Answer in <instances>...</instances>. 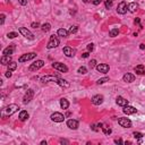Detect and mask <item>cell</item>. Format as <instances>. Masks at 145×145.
<instances>
[{"label":"cell","instance_id":"obj_31","mask_svg":"<svg viewBox=\"0 0 145 145\" xmlns=\"http://www.w3.org/2000/svg\"><path fill=\"white\" fill-rule=\"evenodd\" d=\"M112 5H113V0H106V8L107 9L111 8Z\"/></svg>","mask_w":145,"mask_h":145},{"label":"cell","instance_id":"obj_50","mask_svg":"<svg viewBox=\"0 0 145 145\" xmlns=\"http://www.w3.org/2000/svg\"><path fill=\"white\" fill-rule=\"evenodd\" d=\"M41 144H42V145H47V142H45V141H42V142H41Z\"/></svg>","mask_w":145,"mask_h":145},{"label":"cell","instance_id":"obj_9","mask_svg":"<svg viewBox=\"0 0 145 145\" xmlns=\"http://www.w3.org/2000/svg\"><path fill=\"white\" fill-rule=\"evenodd\" d=\"M33 96H34V91L33 90H27V92L25 93V95H24V98H23V103H28L33 99Z\"/></svg>","mask_w":145,"mask_h":145},{"label":"cell","instance_id":"obj_40","mask_svg":"<svg viewBox=\"0 0 145 145\" xmlns=\"http://www.w3.org/2000/svg\"><path fill=\"white\" fill-rule=\"evenodd\" d=\"M93 50V43H90V44H87V51L90 52Z\"/></svg>","mask_w":145,"mask_h":145},{"label":"cell","instance_id":"obj_43","mask_svg":"<svg viewBox=\"0 0 145 145\" xmlns=\"http://www.w3.org/2000/svg\"><path fill=\"white\" fill-rule=\"evenodd\" d=\"M59 142H60V144H69V142L67 139H64V138H61Z\"/></svg>","mask_w":145,"mask_h":145},{"label":"cell","instance_id":"obj_28","mask_svg":"<svg viewBox=\"0 0 145 145\" xmlns=\"http://www.w3.org/2000/svg\"><path fill=\"white\" fill-rule=\"evenodd\" d=\"M17 68V62H15V61H11L10 64L8 65V70H15V69Z\"/></svg>","mask_w":145,"mask_h":145},{"label":"cell","instance_id":"obj_25","mask_svg":"<svg viewBox=\"0 0 145 145\" xmlns=\"http://www.w3.org/2000/svg\"><path fill=\"white\" fill-rule=\"evenodd\" d=\"M27 118H28V113H27V111L23 110V111L19 112V120H21V121H25Z\"/></svg>","mask_w":145,"mask_h":145},{"label":"cell","instance_id":"obj_47","mask_svg":"<svg viewBox=\"0 0 145 145\" xmlns=\"http://www.w3.org/2000/svg\"><path fill=\"white\" fill-rule=\"evenodd\" d=\"M89 56H90L89 52H84V53L82 55V57H83V58H89Z\"/></svg>","mask_w":145,"mask_h":145},{"label":"cell","instance_id":"obj_22","mask_svg":"<svg viewBox=\"0 0 145 145\" xmlns=\"http://www.w3.org/2000/svg\"><path fill=\"white\" fill-rule=\"evenodd\" d=\"M135 72H136V74H138V75H145V68L143 65H138V66H136L135 67Z\"/></svg>","mask_w":145,"mask_h":145},{"label":"cell","instance_id":"obj_15","mask_svg":"<svg viewBox=\"0 0 145 145\" xmlns=\"http://www.w3.org/2000/svg\"><path fill=\"white\" fill-rule=\"evenodd\" d=\"M123 111L126 115H134V113L137 112V109L134 107H130V106H126V107H124V110Z\"/></svg>","mask_w":145,"mask_h":145},{"label":"cell","instance_id":"obj_37","mask_svg":"<svg viewBox=\"0 0 145 145\" xmlns=\"http://www.w3.org/2000/svg\"><path fill=\"white\" fill-rule=\"evenodd\" d=\"M95 66H96V60H95V59H92V60L90 61V67H91V68H94Z\"/></svg>","mask_w":145,"mask_h":145},{"label":"cell","instance_id":"obj_29","mask_svg":"<svg viewBox=\"0 0 145 145\" xmlns=\"http://www.w3.org/2000/svg\"><path fill=\"white\" fill-rule=\"evenodd\" d=\"M118 34H119V30H118V28H113V30L110 31V36H112V38L117 36Z\"/></svg>","mask_w":145,"mask_h":145},{"label":"cell","instance_id":"obj_30","mask_svg":"<svg viewBox=\"0 0 145 145\" xmlns=\"http://www.w3.org/2000/svg\"><path fill=\"white\" fill-rule=\"evenodd\" d=\"M106 82H109V77H103V78H100L96 83H98L99 85H101V84H104Z\"/></svg>","mask_w":145,"mask_h":145},{"label":"cell","instance_id":"obj_46","mask_svg":"<svg viewBox=\"0 0 145 145\" xmlns=\"http://www.w3.org/2000/svg\"><path fill=\"white\" fill-rule=\"evenodd\" d=\"M134 23H135V24H137V25H139V24H141V19H139V18H135Z\"/></svg>","mask_w":145,"mask_h":145},{"label":"cell","instance_id":"obj_38","mask_svg":"<svg viewBox=\"0 0 145 145\" xmlns=\"http://www.w3.org/2000/svg\"><path fill=\"white\" fill-rule=\"evenodd\" d=\"M137 143H138V144H144L145 143V135H143V137H141L139 139H137Z\"/></svg>","mask_w":145,"mask_h":145},{"label":"cell","instance_id":"obj_13","mask_svg":"<svg viewBox=\"0 0 145 145\" xmlns=\"http://www.w3.org/2000/svg\"><path fill=\"white\" fill-rule=\"evenodd\" d=\"M92 103H93L94 106H100V104H102L103 103V96L102 95H94L93 98H92Z\"/></svg>","mask_w":145,"mask_h":145},{"label":"cell","instance_id":"obj_8","mask_svg":"<svg viewBox=\"0 0 145 145\" xmlns=\"http://www.w3.org/2000/svg\"><path fill=\"white\" fill-rule=\"evenodd\" d=\"M118 124L124 128H130L132 127V121L128 118H119L118 119Z\"/></svg>","mask_w":145,"mask_h":145},{"label":"cell","instance_id":"obj_27","mask_svg":"<svg viewBox=\"0 0 145 145\" xmlns=\"http://www.w3.org/2000/svg\"><path fill=\"white\" fill-rule=\"evenodd\" d=\"M50 30H51V25H50L49 23H45V24H43V25H42V31H43V32L48 33Z\"/></svg>","mask_w":145,"mask_h":145},{"label":"cell","instance_id":"obj_2","mask_svg":"<svg viewBox=\"0 0 145 145\" xmlns=\"http://www.w3.org/2000/svg\"><path fill=\"white\" fill-rule=\"evenodd\" d=\"M59 39L55 36V35H51L50 36V40H49V42H48V45L47 48L48 49H53V48H57L59 45Z\"/></svg>","mask_w":145,"mask_h":145},{"label":"cell","instance_id":"obj_5","mask_svg":"<svg viewBox=\"0 0 145 145\" xmlns=\"http://www.w3.org/2000/svg\"><path fill=\"white\" fill-rule=\"evenodd\" d=\"M18 31H19V33H21L23 36H25L26 39H28V40H34V35H33V33L30 32L27 28H25V27H19V30Z\"/></svg>","mask_w":145,"mask_h":145},{"label":"cell","instance_id":"obj_26","mask_svg":"<svg viewBox=\"0 0 145 145\" xmlns=\"http://www.w3.org/2000/svg\"><path fill=\"white\" fill-rule=\"evenodd\" d=\"M58 35H59V36H62V38H67L69 35V32L66 31L65 28H59V30H58Z\"/></svg>","mask_w":145,"mask_h":145},{"label":"cell","instance_id":"obj_36","mask_svg":"<svg viewBox=\"0 0 145 145\" xmlns=\"http://www.w3.org/2000/svg\"><path fill=\"white\" fill-rule=\"evenodd\" d=\"M133 136L135 137L136 139H139L141 137H143V134H141V133H138V132H135L134 134H133Z\"/></svg>","mask_w":145,"mask_h":145},{"label":"cell","instance_id":"obj_34","mask_svg":"<svg viewBox=\"0 0 145 145\" xmlns=\"http://www.w3.org/2000/svg\"><path fill=\"white\" fill-rule=\"evenodd\" d=\"M7 36H8L9 39H15L16 36H18V34L16 33V32H10V33H8V34H7Z\"/></svg>","mask_w":145,"mask_h":145},{"label":"cell","instance_id":"obj_10","mask_svg":"<svg viewBox=\"0 0 145 145\" xmlns=\"http://www.w3.org/2000/svg\"><path fill=\"white\" fill-rule=\"evenodd\" d=\"M127 8H128V6L126 4V1H121L118 5V7H117V11L119 14H121V15H124V14L127 13Z\"/></svg>","mask_w":145,"mask_h":145},{"label":"cell","instance_id":"obj_11","mask_svg":"<svg viewBox=\"0 0 145 145\" xmlns=\"http://www.w3.org/2000/svg\"><path fill=\"white\" fill-rule=\"evenodd\" d=\"M58 76H53V75H45L41 78L42 83H49V82H57L58 81Z\"/></svg>","mask_w":145,"mask_h":145},{"label":"cell","instance_id":"obj_23","mask_svg":"<svg viewBox=\"0 0 145 145\" xmlns=\"http://www.w3.org/2000/svg\"><path fill=\"white\" fill-rule=\"evenodd\" d=\"M137 9H138V5L136 2H130V4L128 5V10L130 11V13H135Z\"/></svg>","mask_w":145,"mask_h":145},{"label":"cell","instance_id":"obj_51","mask_svg":"<svg viewBox=\"0 0 145 145\" xmlns=\"http://www.w3.org/2000/svg\"><path fill=\"white\" fill-rule=\"evenodd\" d=\"M83 1H84V2H85V4H89V2H90L91 0H83Z\"/></svg>","mask_w":145,"mask_h":145},{"label":"cell","instance_id":"obj_35","mask_svg":"<svg viewBox=\"0 0 145 145\" xmlns=\"http://www.w3.org/2000/svg\"><path fill=\"white\" fill-rule=\"evenodd\" d=\"M78 72H79V74H86V72H87V69H86L84 66H82V67L78 68Z\"/></svg>","mask_w":145,"mask_h":145},{"label":"cell","instance_id":"obj_41","mask_svg":"<svg viewBox=\"0 0 145 145\" xmlns=\"http://www.w3.org/2000/svg\"><path fill=\"white\" fill-rule=\"evenodd\" d=\"M18 2H19L22 6H26V5H27V0H18Z\"/></svg>","mask_w":145,"mask_h":145},{"label":"cell","instance_id":"obj_16","mask_svg":"<svg viewBox=\"0 0 145 145\" xmlns=\"http://www.w3.org/2000/svg\"><path fill=\"white\" fill-rule=\"evenodd\" d=\"M67 126H68V128H70V129H77L78 128V121L75 119H69L68 121H67Z\"/></svg>","mask_w":145,"mask_h":145},{"label":"cell","instance_id":"obj_12","mask_svg":"<svg viewBox=\"0 0 145 145\" xmlns=\"http://www.w3.org/2000/svg\"><path fill=\"white\" fill-rule=\"evenodd\" d=\"M109 69H110V67L107 64H99L96 66V70L99 72H102V74H107L109 72Z\"/></svg>","mask_w":145,"mask_h":145},{"label":"cell","instance_id":"obj_39","mask_svg":"<svg viewBox=\"0 0 145 145\" xmlns=\"http://www.w3.org/2000/svg\"><path fill=\"white\" fill-rule=\"evenodd\" d=\"M31 26H32L33 28H38L39 26H40V24H39L38 22H36V23H35V22H34V23H32V24H31Z\"/></svg>","mask_w":145,"mask_h":145},{"label":"cell","instance_id":"obj_21","mask_svg":"<svg viewBox=\"0 0 145 145\" xmlns=\"http://www.w3.org/2000/svg\"><path fill=\"white\" fill-rule=\"evenodd\" d=\"M57 83H58V85H60L61 87H65V89H67V87H69V86H70L69 82H67L66 79H64V78H58Z\"/></svg>","mask_w":145,"mask_h":145},{"label":"cell","instance_id":"obj_14","mask_svg":"<svg viewBox=\"0 0 145 145\" xmlns=\"http://www.w3.org/2000/svg\"><path fill=\"white\" fill-rule=\"evenodd\" d=\"M15 51V44H10L8 48H6L4 49V51H2V55L4 56H11Z\"/></svg>","mask_w":145,"mask_h":145},{"label":"cell","instance_id":"obj_3","mask_svg":"<svg viewBox=\"0 0 145 145\" xmlns=\"http://www.w3.org/2000/svg\"><path fill=\"white\" fill-rule=\"evenodd\" d=\"M43 66H44V61L43 60H36L34 61L33 64L30 66V72H35V70H39L40 68H42Z\"/></svg>","mask_w":145,"mask_h":145},{"label":"cell","instance_id":"obj_6","mask_svg":"<svg viewBox=\"0 0 145 145\" xmlns=\"http://www.w3.org/2000/svg\"><path fill=\"white\" fill-rule=\"evenodd\" d=\"M51 120L52 121H55V123H62L65 120V116L62 113H60V112H55V113H52L51 115Z\"/></svg>","mask_w":145,"mask_h":145},{"label":"cell","instance_id":"obj_44","mask_svg":"<svg viewBox=\"0 0 145 145\" xmlns=\"http://www.w3.org/2000/svg\"><path fill=\"white\" fill-rule=\"evenodd\" d=\"M102 2V0H93V4L95 5V6H98V5H100Z\"/></svg>","mask_w":145,"mask_h":145},{"label":"cell","instance_id":"obj_49","mask_svg":"<svg viewBox=\"0 0 145 145\" xmlns=\"http://www.w3.org/2000/svg\"><path fill=\"white\" fill-rule=\"evenodd\" d=\"M139 48H141L142 50H143V49H145V44H144V43H142V44H139Z\"/></svg>","mask_w":145,"mask_h":145},{"label":"cell","instance_id":"obj_7","mask_svg":"<svg viewBox=\"0 0 145 145\" xmlns=\"http://www.w3.org/2000/svg\"><path fill=\"white\" fill-rule=\"evenodd\" d=\"M52 67H53L55 69H57V70L61 72H68V67H67L66 65L61 64V62H53V64H52Z\"/></svg>","mask_w":145,"mask_h":145},{"label":"cell","instance_id":"obj_42","mask_svg":"<svg viewBox=\"0 0 145 145\" xmlns=\"http://www.w3.org/2000/svg\"><path fill=\"white\" fill-rule=\"evenodd\" d=\"M0 18H1V19H0V24L2 25V24L5 23V15H4V14H1V16H0Z\"/></svg>","mask_w":145,"mask_h":145},{"label":"cell","instance_id":"obj_17","mask_svg":"<svg viewBox=\"0 0 145 145\" xmlns=\"http://www.w3.org/2000/svg\"><path fill=\"white\" fill-rule=\"evenodd\" d=\"M64 53L67 57H74L75 56V50L70 47H65L64 48Z\"/></svg>","mask_w":145,"mask_h":145},{"label":"cell","instance_id":"obj_45","mask_svg":"<svg viewBox=\"0 0 145 145\" xmlns=\"http://www.w3.org/2000/svg\"><path fill=\"white\" fill-rule=\"evenodd\" d=\"M11 75H13V74H11V70H8V72H6V77H8V78H10Z\"/></svg>","mask_w":145,"mask_h":145},{"label":"cell","instance_id":"obj_20","mask_svg":"<svg viewBox=\"0 0 145 145\" xmlns=\"http://www.w3.org/2000/svg\"><path fill=\"white\" fill-rule=\"evenodd\" d=\"M1 64L4 65V66H8L10 62H11V56H2V58H1Z\"/></svg>","mask_w":145,"mask_h":145},{"label":"cell","instance_id":"obj_1","mask_svg":"<svg viewBox=\"0 0 145 145\" xmlns=\"http://www.w3.org/2000/svg\"><path fill=\"white\" fill-rule=\"evenodd\" d=\"M18 109H19V107L17 104H9V106H7L2 110V118H7V117L13 116L15 112H17Z\"/></svg>","mask_w":145,"mask_h":145},{"label":"cell","instance_id":"obj_4","mask_svg":"<svg viewBox=\"0 0 145 145\" xmlns=\"http://www.w3.org/2000/svg\"><path fill=\"white\" fill-rule=\"evenodd\" d=\"M35 57H36V53H35V52L26 53V55L21 56V57H19V59H18V61H19V62H25V61H28V60L34 59Z\"/></svg>","mask_w":145,"mask_h":145},{"label":"cell","instance_id":"obj_18","mask_svg":"<svg viewBox=\"0 0 145 145\" xmlns=\"http://www.w3.org/2000/svg\"><path fill=\"white\" fill-rule=\"evenodd\" d=\"M116 102H117V104L120 106V107H126V106H128V101L126 99L123 98V96H118L117 100H116Z\"/></svg>","mask_w":145,"mask_h":145},{"label":"cell","instance_id":"obj_32","mask_svg":"<svg viewBox=\"0 0 145 145\" xmlns=\"http://www.w3.org/2000/svg\"><path fill=\"white\" fill-rule=\"evenodd\" d=\"M102 130H103V133L106 134V135H110L111 134V128H109V127H102Z\"/></svg>","mask_w":145,"mask_h":145},{"label":"cell","instance_id":"obj_24","mask_svg":"<svg viewBox=\"0 0 145 145\" xmlns=\"http://www.w3.org/2000/svg\"><path fill=\"white\" fill-rule=\"evenodd\" d=\"M60 107L62 108V109H68V107H69V102H68V100L67 99H61L60 100Z\"/></svg>","mask_w":145,"mask_h":145},{"label":"cell","instance_id":"obj_19","mask_svg":"<svg viewBox=\"0 0 145 145\" xmlns=\"http://www.w3.org/2000/svg\"><path fill=\"white\" fill-rule=\"evenodd\" d=\"M123 79H124V82H126V83H132V82H134V79H135V76H134L133 74H130V72H127V74L124 75Z\"/></svg>","mask_w":145,"mask_h":145},{"label":"cell","instance_id":"obj_48","mask_svg":"<svg viewBox=\"0 0 145 145\" xmlns=\"http://www.w3.org/2000/svg\"><path fill=\"white\" fill-rule=\"evenodd\" d=\"M115 143L116 144H124V142L121 141V139H115Z\"/></svg>","mask_w":145,"mask_h":145},{"label":"cell","instance_id":"obj_33","mask_svg":"<svg viewBox=\"0 0 145 145\" xmlns=\"http://www.w3.org/2000/svg\"><path fill=\"white\" fill-rule=\"evenodd\" d=\"M77 31H78V27H77V26H72V27L69 28V33H70V34H74V33H76Z\"/></svg>","mask_w":145,"mask_h":145}]
</instances>
